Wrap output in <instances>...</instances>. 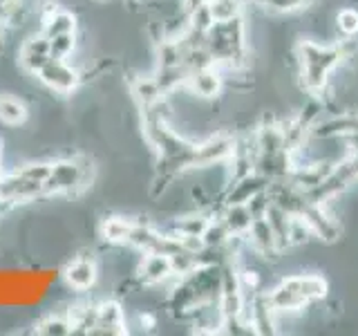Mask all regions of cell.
<instances>
[{"mask_svg":"<svg viewBox=\"0 0 358 336\" xmlns=\"http://www.w3.org/2000/svg\"><path fill=\"white\" fill-rule=\"evenodd\" d=\"M224 224L229 227L231 235H244L246 238V233H249L251 229V222H253V216H251V211L246 204H231V206H224L222 211V216Z\"/></svg>","mask_w":358,"mask_h":336,"instance_id":"cell-13","label":"cell"},{"mask_svg":"<svg viewBox=\"0 0 358 336\" xmlns=\"http://www.w3.org/2000/svg\"><path fill=\"white\" fill-rule=\"evenodd\" d=\"M184 56H186V48L182 45V41H171V38L157 41V67L184 65Z\"/></svg>","mask_w":358,"mask_h":336,"instance_id":"cell-18","label":"cell"},{"mask_svg":"<svg viewBox=\"0 0 358 336\" xmlns=\"http://www.w3.org/2000/svg\"><path fill=\"white\" fill-rule=\"evenodd\" d=\"M0 150H3V146H0Z\"/></svg>","mask_w":358,"mask_h":336,"instance_id":"cell-37","label":"cell"},{"mask_svg":"<svg viewBox=\"0 0 358 336\" xmlns=\"http://www.w3.org/2000/svg\"><path fill=\"white\" fill-rule=\"evenodd\" d=\"M0 3H14V0H0Z\"/></svg>","mask_w":358,"mask_h":336,"instance_id":"cell-36","label":"cell"},{"mask_svg":"<svg viewBox=\"0 0 358 336\" xmlns=\"http://www.w3.org/2000/svg\"><path fill=\"white\" fill-rule=\"evenodd\" d=\"M162 240V231L152 229L150 224H137L134 222V227L128 235V242L132 249H137L141 253H155L157 251V244Z\"/></svg>","mask_w":358,"mask_h":336,"instance_id":"cell-14","label":"cell"},{"mask_svg":"<svg viewBox=\"0 0 358 336\" xmlns=\"http://www.w3.org/2000/svg\"><path fill=\"white\" fill-rule=\"evenodd\" d=\"M268 186V179L260 173H249L246 177L235 179V182L227 184V190H224V206H231V204H246L251 197H255L257 193H262Z\"/></svg>","mask_w":358,"mask_h":336,"instance_id":"cell-5","label":"cell"},{"mask_svg":"<svg viewBox=\"0 0 358 336\" xmlns=\"http://www.w3.org/2000/svg\"><path fill=\"white\" fill-rule=\"evenodd\" d=\"M171 278H175L173 267H171V255L145 253V258L139 265V272H137L139 285H162Z\"/></svg>","mask_w":358,"mask_h":336,"instance_id":"cell-9","label":"cell"},{"mask_svg":"<svg viewBox=\"0 0 358 336\" xmlns=\"http://www.w3.org/2000/svg\"><path fill=\"white\" fill-rule=\"evenodd\" d=\"M18 173L25 175L27 179H34V182H43L45 184V179H48L50 173H52V164H48V162L27 164V166H22Z\"/></svg>","mask_w":358,"mask_h":336,"instance_id":"cell-28","label":"cell"},{"mask_svg":"<svg viewBox=\"0 0 358 336\" xmlns=\"http://www.w3.org/2000/svg\"><path fill=\"white\" fill-rule=\"evenodd\" d=\"M188 67L186 65H175V67H157L155 72V81L157 85L162 88L164 94H173L175 90L179 88H186V81H188Z\"/></svg>","mask_w":358,"mask_h":336,"instance_id":"cell-15","label":"cell"},{"mask_svg":"<svg viewBox=\"0 0 358 336\" xmlns=\"http://www.w3.org/2000/svg\"><path fill=\"white\" fill-rule=\"evenodd\" d=\"M231 238V231L229 227L224 224L222 218H213L208 222L206 231L201 233V242H204V246H213V249H222V246H227Z\"/></svg>","mask_w":358,"mask_h":336,"instance_id":"cell-23","label":"cell"},{"mask_svg":"<svg viewBox=\"0 0 358 336\" xmlns=\"http://www.w3.org/2000/svg\"><path fill=\"white\" fill-rule=\"evenodd\" d=\"M90 184V166L83 160H63L52 164V173L45 179V195L78 193Z\"/></svg>","mask_w":358,"mask_h":336,"instance_id":"cell-1","label":"cell"},{"mask_svg":"<svg viewBox=\"0 0 358 336\" xmlns=\"http://www.w3.org/2000/svg\"><path fill=\"white\" fill-rule=\"evenodd\" d=\"M65 283L76 291H85L96 283V265L92 258L81 255L65 267Z\"/></svg>","mask_w":358,"mask_h":336,"instance_id":"cell-11","label":"cell"},{"mask_svg":"<svg viewBox=\"0 0 358 336\" xmlns=\"http://www.w3.org/2000/svg\"><path fill=\"white\" fill-rule=\"evenodd\" d=\"M74 29H76V18H74V14H70V11L56 9L54 14L43 18V34L48 38L59 36V34H70Z\"/></svg>","mask_w":358,"mask_h":336,"instance_id":"cell-20","label":"cell"},{"mask_svg":"<svg viewBox=\"0 0 358 336\" xmlns=\"http://www.w3.org/2000/svg\"><path fill=\"white\" fill-rule=\"evenodd\" d=\"M128 3H130V5H137V3H141V0H128Z\"/></svg>","mask_w":358,"mask_h":336,"instance_id":"cell-35","label":"cell"},{"mask_svg":"<svg viewBox=\"0 0 358 336\" xmlns=\"http://www.w3.org/2000/svg\"><path fill=\"white\" fill-rule=\"evenodd\" d=\"M188 18H190V27H195V29L204 31V34H206L213 25H215V20H213V16H210L208 5L195 9L193 14H188Z\"/></svg>","mask_w":358,"mask_h":336,"instance_id":"cell-29","label":"cell"},{"mask_svg":"<svg viewBox=\"0 0 358 336\" xmlns=\"http://www.w3.org/2000/svg\"><path fill=\"white\" fill-rule=\"evenodd\" d=\"M244 3L242 0H208L210 16L215 22H227L231 18H238L244 14Z\"/></svg>","mask_w":358,"mask_h":336,"instance_id":"cell-22","label":"cell"},{"mask_svg":"<svg viewBox=\"0 0 358 336\" xmlns=\"http://www.w3.org/2000/svg\"><path fill=\"white\" fill-rule=\"evenodd\" d=\"M282 280L287 285L296 287L309 302L324 300L329 296V283H327V278L320 274H296V276H287Z\"/></svg>","mask_w":358,"mask_h":336,"instance_id":"cell-12","label":"cell"},{"mask_svg":"<svg viewBox=\"0 0 358 336\" xmlns=\"http://www.w3.org/2000/svg\"><path fill=\"white\" fill-rule=\"evenodd\" d=\"M139 323H141V328H145V330H152L155 328V316L152 314H148V312H143V314H139Z\"/></svg>","mask_w":358,"mask_h":336,"instance_id":"cell-33","label":"cell"},{"mask_svg":"<svg viewBox=\"0 0 358 336\" xmlns=\"http://www.w3.org/2000/svg\"><path fill=\"white\" fill-rule=\"evenodd\" d=\"M74 45H76L74 31H70V34H59V36H52L50 38V59L65 61L67 56L74 52Z\"/></svg>","mask_w":358,"mask_h":336,"instance_id":"cell-27","label":"cell"},{"mask_svg":"<svg viewBox=\"0 0 358 336\" xmlns=\"http://www.w3.org/2000/svg\"><path fill=\"white\" fill-rule=\"evenodd\" d=\"M186 88L193 94L201 97V99H217L222 94V90L227 85H224L222 70L217 65H213V67H204V70L190 72Z\"/></svg>","mask_w":358,"mask_h":336,"instance_id":"cell-8","label":"cell"},{"mask_svg":"<svg viewBox=\"0 0 358 336\" xmlns=\"http://www.w3.org/2000/svg\"><path fill=\"white\" fill-rule=\"evenodd\" d=\"M36 76L43 85H48L50 90L61 94H70L72 90H76V85L81 83V76H78L74 67H70L65 61H59V59H50Z\"/></svg>","mask_w":358,"mask_h":336,"instance_id":"cell-2","label":"cell"},{"mask_svg":"<svg viewBox=\"0 0 358 336\" xmlns=\"http://www.w3.org/2000/svg\"><path fill=\"white\" fill-rule=\"evenodd\" d=\"M132 97L139 104V108H148L157 101H162L166 94L162 92V88L157 85L155 76H137L132 81Z\"/></svg>","mask_w":358,"mask_h":336,"instance_id":"cell-17","label":"cell"},{"mask_svg":"<svg viewBox=\"0 0 358 336\" xmlns=\"http://www.w3.org/2000/svg\"><path fill=\"white\" fill-rule=\"evenodd\" d=\"M182 5H184V11H186V14H193L195 9L208 5V0H182Z\"/></svg>","mask_w":358,"mask_h":336,"instance_id":"cell-32","label":"cell"},{"mask_svg":"<svg viewBox=\"0 0 358 336\" xmlns=\"http://www.w3.org/2000/svg\"><path fill=\"white\" fill-rule=\"evenodd\" d=\"M126 314H123V307L117 300H106L96 305V321L92 325L90 334H108V336H119L126 334Z\"/></svg>","mask_w":358,"mask_h":336,"instance_id":"cell-7","label":"cell"},{"mask_svg":"<svg viewBox=\"0 0 358 336\" xmlns=\"http://www.w3.org/2000/svg\"><path fill=\"white\" fill-rule=\"evenodd\" d=\"M134 227L132 220L126 218H108L101 224V238L110 244H126L128 242V235Z\"/></svg>","mask_w":358,"mask_h":336,"instance_id":"cell-19","label":"cell"},{"mask_svg":"<svg viewBox=\"0 0 358 336\" xmlns=\"http://www.w3.org/2000/svg\"><path fill=\"white\" fill-rule=\"evenodd\" d=\"M29 112L20 99L14 97H0V121L7 126H22L27 121Z\"/></svg>","mask_w":358,"mask_h":336,"instance_id":"cell-21","label":"cell"},{"mask_svg":"<svg viewBox=\"0 0 358 336\" xmlns=\"http://www.w3.org/2000/svg\"><path fill=\"white\" fill-rule=\"evenodd\" d=\"M210 220H213V216L208 209H197L193 213H188V216L177 218L173 222V231L182 233V235H197V238H201V233L206 231Z\"/></svg>","mask_w":358,"mask_h":336,"instance_id":"cell-16","label":"cell"},{"mask_svg":"<svg viewBox=\"0 0 358 336\" xmlns=\"http://www.w3.org/2000/svg\"><path fill=\"white\" fill-rule=\"evenodd\" d=\"M43 195H45V184L27 179L18 171L0 177V197L11 202L14 206L18 204V202H29V200L43 197Z\"/></svg>","mask_w":358,"mask_h":336,"instance_id":"cell-3","label":"cell"},{"mask_svg":"<svg viewBox=\"0 0 358 336\" xmlns=\"http://www.w3.org/2000/svg\"><path fill=\"white\" fill-rule=\"evenodd\" d=\"M48 61H50L48 54H20V65L25 67L29 74H38Z\"/></svg>","mask_w":358,"mask_h":336,"instance_id":"cell-31","label":"cell"},{"mask_svg":"<svg viewBox=\"0 0 358 336\" xmlns=\"http://www.w3.org/2000/svg\"><path fill=\"white\" fill-rule=\"evenodd\" d=\"M20 54H48L50 56V38L45 36V34H36V36L25 41Z\"/></svg>","mask_w":358,"mask_h":336,"instance_id":"cell-30","label":"cell"},{"mask_svg":"<svg viewBox=\"0 0 358 336\" xmlns=\"http://www.w3.org/2000/svg\"><path fill=\"white\" fill-rule=\"evenodd\" d=\"M266 298H268V305L273 307L275 314H291V312H302L309 300L300 294L296 287L287 285L285 280L280 283L278 287H273L271 291H266Z\"/></svg>","mask_w":358,"mask_h":336,"instance_id":"cell-10","label":"cell"},{"mask_svg":"<svg viewBox=\"0 0 358 336\" xmlns=\"http://www.w3.org/2000/svg\"><path fill=\"white\" fill-rule=\"evenodd\" d=\"M36 332L45 336H67L74 332V328L70 316H48L36 325Z\"/></svg>","mask_w":358,"mask_h":336,"instance_id":"cell-26","label":"cell"},{"mask_svg":"<svg viewBox=\"0 0 358 336\" xmlns=\"http://www.w3.org/2000/svg\"><path fill=\"white\" fill-rule=\"evenodd\" d=\"M235 137L227 132H220L215 137L197 144L195 150V168H208L215 164H227L233 153Z\"/></svg>","mask_w":358,"mask_h":336,"instance_id":"cell-4","label":"cell"},{"mask_svg":"<svg viewBox=\"0 0 358 336\" xmlns=\"http://www.w3.org/2000/svg\"><path fill=\"white\" fill-rule=\"evenodd\" d=\"M5 52V34H3V29H0V54Z\"/></svg>","mask_w":358,"mask_h":336,"instance_id":"cell-34","label":"cell"},{"mask_svg":"<svg viewBox=\"0 0 358 336\" xmlns=\"http://www.w3.org/2000/svg\"><path fill=\"white\" fill-rule=\"evenodd\" d=\"M336 29L343 38H356L358 36V9L343 7L336 14Z\"/></svg>","mask_w":358,"mask_h":336,"instance_id":"cell-24","label":"cell"},{"mask_svg":"<svg viewBox=\"0 0 358 336\" xmlns=\"http://www.w3.org/2000/svg\"><path fill=\"white\" fill-rule=\"evenodd\" d=\"M302 218L309 222V227L316 233V238L322 242H336L341 238V224L334 220V216L327 211L324 204H309L305 206V211L300 213Z\"/></svg>","mask_w":358,"mask_h":336,"instance_id":"cell-6","label":"cell"},{"mask_svg":"<svg viewBox=\"0 0 358 336\" xmlns=\"http://www.w3.org/2000/svg\"><path fill=\"white\" fill-rule=\"evenodd\" d=\"M171 267H173V276L175 278H186V276H190L199 267L197 253L186 251V249L177 251V253L171 255Z\"/></svg>","mask_w":358,"mask_h":336,"instance_id":"cell-25","label":"cell"}]
</instances>
